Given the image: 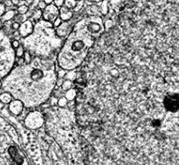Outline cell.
Wrapping results in <instances>:
<instances>
[{
	"label": "cell",
	"mask_w": 179,
	"mask_h": 165,
	"mask_svg": "<svg viewBox=\"0 0 179 165\" xmlns=\"http://www.w3.org/2000/svg\"><path fill=\"white\" fill-rule=\"evenodd\" d=\"M57 79L54 58L34 56L30 63H25L11 71L4 88L26 107H36L51 97Z\"/></svg>",
	"instance_id": "6da1fadb"
},
{
	"label": "cell",
	"mask_w": 179,
	"mask_h": 165,
	"mask_svg": "<svg viewBox=\"0 0 179 165\" xmlns=\"http://www.w3.org/2000/svg\"><path fill=\"white\" fill-rule=\"evenodd\" d=\"M104 29L100 16H90L77 22L58 53L60 68L73 70L83 63L97 38L104 34Z\"/></svg>",
	"instance_id": "7a4b0ae2"
},
{
	"label": "cell",
	"mask_w": 179,
	"mask_h": 165,
	"mask_svg": "<svg viewBox=\"0 0 179 165\" xmlns=\"http://www.w3.org/2000/svg\"><path fill=\"white\" fill-rule=\"evenodd\" d=\"M24 43L31 55L45 58H54L63 45L62 38L56 34L53 23L44 19L36 24L34 31L25 38Z\"/></svg>",
	"instance_id": "3957f363"
},
{
	"label": "cell",
	"mask_w": 179,
	"mask_h": 165,
	"mask_svg": "<svg viewBox=\"0 0 179 165\" xmlns=\"http://www.w3.org/2000/svg\"><path fill=\"white\" fill-rule=\"evenodd\" d=\"M44 122L43 115L39 111L30 112L25 117V124L32 129L39 128Z\"/></svg>",
	"instance_id": "277c9868"
},
{
	"label": "cell",
	"mask_w": 179,
	"mask_h": 165,
	"mask_svg": "<svg viewBox=\"0 0 179 165\" xmlns=\"http://www.w3.org/2000/svg\"><path fill=\"white\" fill-rule=\"evenodd\" d=\"M60 17V8L56 6L54 3L48 4L46 9L43 10L42 19L54 23Z\"/></svg>",
	"instance_id": "5b68a950"
},
{
	"label": "cell",
	"mask_w": 179,
	"mask_h": 165,
	"mask_svg": "<svg viewBox=\"0 0 179 165\" xmlns=\"http://www.w3.org/2000/svg\"><path fill=\"white\" fill-rule=\"evenodd\" d=\"M75 24L73 22V18L69 21H63L60 26L56 28V30H55L56 34L62 39L67 38L69 36V34L72 32Z\"/></svg>",
	"instance_id": "8992f818"
},
{
	"label": "cell",
	"mask_w": 179,
	"mask_h": 165,
	"mask_svg": "<svg viewBox=\"0 0 179 165\" xmlns=\"http://www.w3.org/2000/svg\"><path fill=\"white\" fill-rule=\"evenodd\" d=\"M19 34L22 38H27L30 35L32 34L34 31V24L33 22L31 19H26L25 22H23L20 25V28L18 30Z\"/></svg>",
	"instance_id": "52a82bcc"
},
{
	"label": "cell",
	"mask_w": 179,
	"mask_h": 165,
	"mask_svg": "<svg viewBox=\"0 0 179 165\" xmlns=\"http://www.w3.org/2000/svg\"><path fill=\"white\" fill-rule=\"evenodd\" d=\"M24 106H25V104L22 101H20L18 99H15V100H12L9 104V110L13 115L18 116L23 112Z\"/></svg>",
	"instance_id": "ba28073f"
},
{
	"label": "cell",
	"mask_w": 179,
	"mask_h": 165,
	"mask_svg": "<svg viewBox=\"0 0 179 165\" xmlns=\"http://www.w3.org/2000/svg\"><path fill=\"white\" fill-rule=\"evenodd\" d=\"M60 17L63 21H69L73 17V13L71 9L63 5L60 8Z\"/></svg>",
	"instance_id": "9c48e42d"
},
{
	"label": "cell",
	"mask_w": 179,
	"mask_h": 165,
	"mask_svg": "<svg viewBox=\"0 0 179 165\" xmlns=\"http://www.w3.org/2000/svg\"><path fill=\"white\" fill-rule=\"evenodd\" d=\"M18 10H7L4 13V15L0 17L2 22L3 23H6V22H9L11 21L12 18H14L17 15H18Z\"/></svg>",
	"instance_id": "30bf717a"
},
{
	"label": "cell",
	"mask_w": 179,
	"mask_h": 165,
	"mask_svg": "<svg viewBox=\"0 0 179 165\" xmlns=\"http://www.w3.org/2000/svg\"><path fill=\"white\" fill-rule=\"evenodd\" d=\"M42 17H43V10H40V9L36 8V9L33 10V14H32V17H31V20H32L33 23L37 24L38 22H39V21L41 20Z\"/></svg>",
	"instance_id": "8fae6325"
},
{
	"label": "cell",
	"mask_w": 179,
	"mask_h": 165,
	"mask_svg": "<svg viewBox=\"0 0 179 165\" xmlns=\"http://www.w3.org/2000/svg\"><path fill=\"white\" fill-rule=\"evenodd\" d=\"M77 94H78L77 90H76V89H73V88H72V89L68 90L67 91H66L65 97H66V99H67V100H69V101H73V100H74V99L76 98Z\"/></svg>",
	"instance_id": "7c38bea8"
},
{
	"label": "cell",
	"mask_w": 179,
	"mask_h": 165,
	"mask_svg": "<svg viewBox=\"0 0 179 165\" xmlns=\"http://www.w3.org/2000/svg\"><path fill=\"white\" fill-rule=\"evenodd\" d=\"M0 101L4 104H10L12 101V95L10 92H4L0 95Z\"/></svg>",
	"instance_id": "4fadbf2b"
},
{
	"label": "cell",
	"mask_w": 179,
	"mask_h": 165,
	"mask_svg": "<svg viewBox=\"0 0 179 165\" xmlns=\"http://www.w3.org/2000/svg\"><path fill=\"white\" fill-rule=\"evenodd\" d=\"M100 9H101V12L102 15H107L109 10V2L108 0L102 1V3L100 6Z\"/></svg>",
	"instance_id": "5bb4252c"
},
{
	"label": "cell",
	"mask_w": 179,
	"mask_h": 165,
	"mask_svg": "<svg viewBox=\"0 0 179 165\" xmlns=\"http://www.w3.org/2000/svg\"><path fill=\"white\" fill-rule=\"evenodd\" d=\"M72 86H73V81H71L69 79H66V80H64V82L61 85V89L63 91H67L68 90L72 89Z\"/></svg>",
	"instance_id": "9a60e30c"
},
{
	"label": "cell",
	"mask_w": 179,
	"mask_h": 165,
	"mask_svg": "<svg viewBox=\"0 0 179 165\" xmlns=\"http://www.w3.org/2000/svg\"><path fill=\"white\" fill-rule=\"evenodd\" d=\"M18 13L21 15H25L29 11V6L26 4H21L20 6L18 7Z\"/></svg>",
	"instance_id": "2e32d148"
},
{
	"label": "cell",
	"mask_w": 179,
	"mask_h": 165,
	"mask_svg": "<svg viewBox=\"0 0 179 165\" xmlns=\"http://www.w3.org/2000/svg\"><path fill=\"white\" fill-rule=\"evenodd\" d=\"M84 0H80V1H78L77 2V3H76V6L73 8V11L74 12H80L81 10H83V7H84Z\"/></svg>",
	"instance_id": "e0dca14e"
},
{
	"label": "cell",
	"mask_w": 179,
	"mask_h": 165,
	"mask_svg": "<svg viewBox=\"0 0 179 165\" xmlns=\"http://www.w3.org/2000/svg\"><path fill=\"white\" fill-rule=\"evenodd\" d=\"M25 48L23 45H20L19 47H18L16 50H15V55L17 57H23L24 54H25Z\"/></svg>",
	"instance_id": "ac0fdd59"
},
{
	"label": "cell",
	"mask_w": 179,
	"mask_h": 165,
	"mask_svg": "<svg viewBox=\"0 0 179 165\" xmlns=\"http://www.w3.org/2000/svg\"><path fill=\"white\" fill-rule=\"evenodd\" d=\"M77 2H78V1H76V0H65L64 5H65L66 7L69 8V9H73V8L76 6Z\"/></svg>",
	"instance_id": "d6986e66"
},
{
	"label": "cell",
	"mask_w": 179,
	"mask_h": 165,
	"mask_svg": "<svg viewBox=\"0 0 179 165\" xmlns=\"http://www.w3.org/2000/svg\"><path fill=\"white\" fill-rule=\"evenodd\" d=\"M66 77L67 79H69V80H71V81L75 80V79L77 78V73H76V70H70V72H69L68 74H66Z\"/></svg>",
	"instance_id": "ffe728a7"
},
{
	"label": "cell",
	"mask_w": 179,
	"mask_h": 165,
	"mask_svg": "<svg viewBox=\"0 0 179 165\" xmlns=\"http://www.w3.org/2000/svg\"><path fill=\"white\" fill-rule=\"evenodd\" d=\"M67 102H68V100L66 99V97H60V99L58 100V105L60 107H65L67 104Z\"/></svg>",
	"instance_id": "44dd1931"
},
{
	"label": "cell",
	"mask_w": 179,
	"mask_h": 165,
	"mask_svg": "<svg viewBox=\"0 0 179 165\" xmlns=\"http://www.w3.org/2000/svg\"><path fill=\"white\" fill-rule=\"evenodd\" d=\"M24 59H25V63H30L32 60V56L31 55V53L29 52H25L24 54Z\"/></svg>",
	"instance_id": "7402d4cb"
},
{
	"label": "cell",
	"mask_w": 179,
	"mask_h": 165,
	"mask_svg": "<svg viewBox=\"0 0 179 165\" xmlns=\"http://www.w3.org/2000/svg\"><path fill=\"white\" fill-rule=\"evenodd\" d=\"M47 6V3L44 0H39L38 3H37V8L40 9L42 10H44Z\"/></svg>",
	"instance_id": "603a6c76"
},
{
	"label": "cell",
	"mask_w": 179,
	"mask_h": 165,
	"mask_svg": "<svg viewBox=\"0 0 179 165\" xmlns=\"http://www.w3.org/2000/svg\"><path fill=\"white\" fill-rule=\"evenodd\" d=\"M66 74H67V73H66V70H64V69H60V70L57 71V77H58V78H63L64 77H66Z\"/></svg>",
	"instance_id": "cb8c5ba5"
},
{
	"label": "cell",
	"mask_w": 179,
	"mask_h": 165,
	"mask_svg": "<svg viewBox=\"0 0 179 165\" xmlns=\"http://www.w3.org/2000/svg\"><path fill=\"white\" fill-rule=\"evenodd\" d=\"M20 25H21V24L20 23H18V22H17V21H15V22H13L12 24H11V29H12V31H18L19 30V28H20Z\"/></svg>",
	"instance_id": "d4e9b609"
},
{
	"label": "cell",
	"mask_w": 179,
	"mask_h": 165,
	"mask_svg": "<svg viewBox=\"0 0 179 165\" xmlns=\"http://www.w3.org/2000/svg\"><path fill=\"white\" fill-rule=\"evenodd\" d=\"M21 45H20V43H19V41L18 40H17V39H13L12 41H11V46H12V48L13 49H17L18 47H19Z\"/></svg>",
	"instance_id": "484cf974"
},
{
	"label": "cell",
	"mask_w": 179,
	"mask_h": 165,
	"mask_svg": "<svg viewBox=\"0 0 179 165\" xmlns=\"http://www.w3.org/2000/svg\"><path fill=\"white\" fill-rule=\"evenodd\" d=\"M112 24H113V21H112L111 19H108V20H106V22H104L105 29H106V30L110 29L111 26H112Z\"/></svg>",
	"instance_id": "4316f807"
},
{
	"label": "cell",
	"mask_w": 179,
	"mask_h": 165,
	"mask_svg": "<svg viewBox=\"0 0 179 165\" xmlns=\"http://www.w3.org/2000/svg\"><path fill=\"white\" fill-rule=\"evenodd\" d=\"M62 22H63V20H62V19L60 18V17H58V18H57V19H56V20H55V21H54V23H53V24H54V28H57V27H59L60 24H62Z\"/></svg>",
	"instance_id": "83f0119b"
},
{
	"label": "cell",
	"mask_w": 179,
	"mask_h": 165,
	"mask_svg": "<svg viewBox=\"0 0 179 165\" xmlns=\"http://www.w3.org/2000/svg\"><path fill=\"white\" fill-rule=\"evenodd\" d=\"M54 3L56 6H58L59 8H60V7H62V6L64 5L65 0H54Z\"/></svg>",
	"instance_id": "f1b7e54d"
},
{
	"label": "cell",
	"mask_w": 179,
	"mask_h": 165,
	"mask_svg": "<svg viewBox=\"0 0 179 165\" xmlns=\"http://www.w3.org/2000/svg\"><path fill=\"white\" fill-rule=\"evenodd\" d=\"M4 12H5V4L0 2V17L4 15Z\"/></svg>",
	"instance_id": "f546056e"
},
{
	"label": "cell",
	"mask_w": 179,
	"mask_h": 165,
	"mask_svg": "<svg viewBox=\"0 0 179 165\" xmlns=\"http://www.w3.org/2000/svg\"><path fill=\"white\" fill-rule=\"evenodd\" d=\"M50 104H51L52 106H54L55 104H58L57 97H52V98H50Z\"/></svg>",
	"instance_id": "4dcf8cb0"
},
{
	"label": "cell",
	"mask_w": 179,
	"mask_h": 165,
	"mask_svg": "<svg viewBox=\"0 0 179 165\" xmlns=\"http://www.w3.org/2000/svg\"><path fill=\"white\" fill-rule=\"evenodd\" d=\"M63 82H64L63 78H58V79H57V83H56V86H57V87H60V86L62 85Z\"/></svg>",
	"instance_id": "1f68e13d"
},
{
	"label": "cell",
	"mask_w": 179,
	"mask_h": 165,
	"mask_svg": "<svg viewBox=\"0 0 179 165\" xmlns=\"http://www.w3.org/2000/svg\"><path fill=\"white\" fill-rule=\"evenodd\" d=\"M34 1H35V0H25V4H26V5H28V6H31V5L33 4Z\"/></svg>",
	"instance_id": "d6a6232c"
},
{
	"label": "cell",
	"mask_w": 179,
	"mask_h": 165,
	"mask_svg": "<svg viewBox=\"0 0 179 165\" xmlns=\"http://www.w3.org/2000/svg\"><path fill=\"white\" fill-rule=\"evenodd\" d=\"M13 5H18L20 3V0H11Z\"/></svg>",
	"instance_id": "836d02e7"
},
{
	"label": "cell",
	"mask_w": 179,
	"mask_h": 165,
	"mask_svg": "<svg viewBox=\"0 0 179 165\" xmlns=\"http://www.w3.org/2000/svg\"><path fill=\"white\" fill-rule=\"evenodd\" d=\"M92 3H95V2H101V1H104V0H88Z\"/></svg>",
	"instance_id": "e575fe53"
},
{
	"label": "cell",
	"mask_w": 179,
	"mask_h": 165,
	"mask_svg": "<svg viewBox=\"0 0 179 165\" xmlns=\"http://www.w3.org/2000/svg\"><path fill=\"white\" fill-rule=\"evenodd\" d=\"M2 24H3V22H2V20H1V18H0V29L2 28Z\"/></svg>",
	"instance_id": "d590c367"
},
{
	"label": "cell",
	"mask_w": 179,
	"mask_h": 165,
	"mask_svg": "<svg viewBox=\"0 0 179 165\" xmlns=\"http://www.w3.org/2000/svg\"><path fill=\"white\" fill-rule=\"evenodd\" d=\"M2 85H3V84H1V82H0V88L2 87Z\"/></svg>",
	"instance_id": "8d00e7d4"
},
{
	"label": "cell",
	"mask_w": 179,
	"mask_h": 165,
	"mask_svg": "<svg viewBox=\"0 0 179 165\" xmlns=\"http://www.w3.org/2000/svg\"><path fill=\"white\" fill-rule=\"evenodd\" d=\"M76 1H80V0H76Z\"/></svg>",
	"instance_id": "74e56055"
},
{
	"label": "cell",
	"mask_w": 179,
	"mask_h": 165,
	"mask_svg": "<svg viewBox=\"0 0 179 165\" xmlns=\"http://www.w3.org/2000/svg\"><path fill=\"white\" fill-rule=\"evenodd\" d=\"M1 1H2V0H0V2H1Z\"/></svg>",
	"instance_id": "f35d334b"
},
{
	"label": "cell",
	"mask_w": 179,
	"mask_h": 165,
	"mask_svg": "<svg viewBox=\"0 0 179 165\" xmlns=\"http://www.w3.org/2000/svg\"><path fill=\"white\" fill-rule=\"evenodd\" d=\"M24 1H25V0H24Z\"/></svg>",
	"instance_id": "ab89813d"
}]
</instances>
